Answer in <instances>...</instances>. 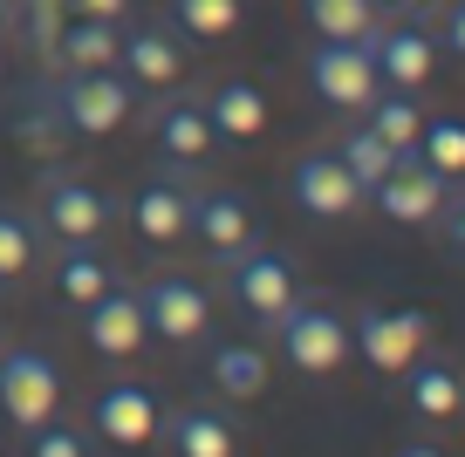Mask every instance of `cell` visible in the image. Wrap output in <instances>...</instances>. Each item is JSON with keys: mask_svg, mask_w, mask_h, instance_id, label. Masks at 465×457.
I'll return each instance as SVG.
<instances>
[{"mask_svg": "<svg viewBox=\"0 0 465 457\" xmlns=\"http://www.w3.org/2000/svg\"><path fill=\"white\" fill-rule=\"evenodd\" d=\"M48 102H55V116L69 123V137H110V130L131 123L137 83L124 69H55Z\"/></svg>", "mask_w": 465, "mask_h": 457, "instance_id": "1", "label": "cell"}, {"mask_svg": "<svg viewBox=\"0 0 465 457\" xmlns=\"http://www.w3.org/2000/svg\"><path fill=\"white\" fill-rule=\"evenodd\" d=\"M226 287H232V300H240V315H247L253 328H274L294 300H302L294 259L281 253V246H261V239H253L240 259H226Z\"/></svg>", "mask_w": 465, "mask_h": 457, "instance_id": "2", "label": "cell"}, {"mask_svg": "<svg viewBox=\"0 0 465 457\" xmlns=\"http://www.w3.org/2000/svg\"><path fill=\"white\" fill-rule=\"evenodd\" d=\"M274 342H281V355H288L302 375H335L349 362V348H356L349 342V321L335 315V307H322V300H308V307L294 300L288 315L274 321Z\"/></svg>", "mask_w": 465, "mask_h": 457, "instance_id": "3", "label": "cell"}, {"mask_svg": "<svg viewBox=\"0 0 465 457\" xmlns=\"http://www.w3.org/2000/svg\"><path fill=\"white\" fill-rule=\"evenodd\" d=\"M55 410H62V369H55V355H42V348H7V355H0V416L28 437V430L48 423Z\"/></svg>", "mask_w": 465, "mask_h": 457, "instance_id": "4", "label": "cell"}, {"mask_svg": "<svg viewBox=\"0 0 465 457\" xmlns=\"http://www.w3.org/2000/svg\"><path fill=\"white\" fill-rule=\"evenodd\" d=\"M35 191H42V226L55 232L62 246H96V239H103V226H110V199H103L89 178L48 164Z\"/></svg>", "mask_w": 465, "mask_h": 457, "instance_id": "5", "label": "cell"}, {"mask_svg": "<svg viewBox=\"0 0 465 457\" xmlns=\"http://www.w3.org/2000/svg\"><path fill=\"white\" fill-rule=\"evenodd\" d=\"M308 89H315L329 110H370L377 89H383L370 42H315V55H308Z\"/></svg>", "mask_w": 465, "mask_h": 457, "instance_id": "6", "label": "cell"}, {"mask_svg": "<svg viewBox=\"0 0 465 457\" xmlns=\"http://www.w3.org/2000/svg\"><path fill=\"white\" fill-rule=\"evenodd\" d=\"M445 191H451V178L431 171L418 151H404V158L391 164V178H377V185H370V205H377L391 226H431L438 205H445Z\"/></svg>", "mask_w": 465, "mask_h": 457, "instance_id": "7", "label": "cell"}, {"mask_svg": "<svg viewBox=\"0 0 465 457\" xmlns=\"http://www.w3.org/2000/svg\"><path fill=\"white\" fill-rule=\"evenodd\" d=\"M424 335H431V321H424L418 307H363V321L349 328V342L363 348V362L377 375H404L411 362H418Z\"/></svg>", "mask_w": 465, "mask_h": 457, "instance_id": "8", "label": "cell"}, {"mask_svg": "<svg viewBox=\"0 0 465 457\" xmlns=\"http://www.w3.org/2000/svg\"><path fill=\"white\" fill-rule=\"evenodd\" d=\"M137 294H144V328L158 342H199L205 321H213V294L185 273H151Z\"/></svg>", "mask_w": 465, "mask_h": 457, "instance_id": "9", "label": "cell"}, {"mask_svg": "<svg viewBox=\"0 0 465 457\" xmlns=\"http://www.w3.org/2000/svg\"><path fill=\"white\" fill-rule=\"evenodd\" d=\"M288 199L302 205L308 219H349L363 205V185L349 178V164L335 158V151H308V158L288 171Z\"/></svg>", "mask_w": 465, "mask_h": 457, "instance_id": "10", "label": "cell"}, {"mask_svg": "<svg viewBox=\"0 0 465 457\" xmlns=\"http://www.w3.org/2000/svg\"><path fill=\"white\" fill-rule=\"evenodd\" d=\"M185 232H199V246L219 259V267H226V259H240L253 239H261V226H253V212H247V199H240V191H192Z\"/></svg>", "mask_w": 465, "mask_h": 457, "instance_id": "11", "label": "cell"}, {"mask_svg": "<svg viewBox=\"0 0 465 457\" xmlns=\"http://www.w3.org/2000/svg\"><path fill=\"white\" fill-rule=\"evenodd\" d=\"M83 321H89V348H96L103 362H124V355H137V348H144V294H137V287H124L116 280L110 294H96L83 307Z\"/></svg>", "mask_w": 465, "mask_h": 457, "instance_id": "12", "label": "cell"}, {"mask_svg": "<svg viewBox=\"0 0 465 457\" xmlns=\"http://www.w3.org/2000/svg\"><path fill=\"white\" fill-rule=\"evenodd\" d=\"M89 423H96V437L103 443H151L158 437V389H144V383H110L96 403H89Z\"/></svg>", "mask_w": 465, "mask_h": 457, "instance_id": "13", "label": "cell"}, {"mask_svg": "<svg viewBox=\"0 0 465 457\" xmlns=\"http://www.w3.org/2000/svg\"><path fill=\"white\" fill-rule=\"evenodd\" d=\"M116 69L131 75L137 89H172L178 75H185V48H178V34L164 28V21H144V28H124Z\"/></svg>", "mask_w": 465, "mask_h": 457, "instance_id": "14", "label": "cell"}, {"mask_svg": "<svg viewBox=\"0 0 465 457\" xmlns=\"http://www.w3.org/2000/svg\"><path fill=\"white\" fill-rule=\"evenodd\" d=\"M185 219H192V185L178 171H158V178H144V185L131 191V226L144 232L151 246H172L178 232H185Z\"/></svg>", "mask_w": 465, "mask_h": 457, "instance_id": "15", "label": "cell"}, {"mask_svg": "<svg viewBox=\"0 0 465 457\" xmlns=\"http://www.w3.org/2000/svg\"><path fill=\"white\" fill-rule=\"evenodd\" d=\"M370 55H377L383 89H424V83H431V55H438V48H431V34L411 28V21H397V28H383V21H377Z\"/></svg>", "mask_w": 465, "mask_h": 457, "instance_id": "16", "label": "cell"}, {"mask_svg": "<svg viewBox=\"0 0 465 457\" xmlns=\"http://www.w3.org/2000/svg\"><path fill=\"white\" fill-rule=\"evenodd\" d=\"M116 55H124V21L69 15V28H62V42H55V62H48V75H55V69H116Z\"/></svg>", "mask_w": 465, "mask_h": 457, "instance_id": "17", "label": "cell"}, {"mask_svg": "<svg viewBox=\"0 0 465 457\" xmlns=\"http://www.w3.org/2000/svg\"><path fill=\"white\" fill-rule=\"evenodd\" d=\"M158 430L172 437L178 457H232V451H240V430H232L219 410H205V403H185V410H172Z\"/></svg>", "mask_w": 465, "mask_h": 457, "instance_id": "18", "label": "cell"}, {"mask_svg": "<svg viewBox=\"0 0 465 457\" xmlns=\"http://www.w3.org/2000/svg\"><path fill=\"white\" fill-rule=\"evenodd\" d=\"M151 137H158V151L172 164H199L219 143V130H213V116H205V102H164V110L151 116Z\"/></svg>", "mask_w": 465, "mask_h": 457, "instance_id": "19", "label": "cell"}, {"mask_svg": "<svg viewBox=\"0 0 465 457\" xmlns=\"http://www.w3.org/2000/svg\"><path fill=\"white\" fill-rule=\"evenodd\" d=\"M205 116H213V130H219V137L253 143V137L267 130V96H261L253 83H240V75H232V83H219V89H213Z\"/></svg>", "mask_w": 465, "mask_h": 457, "instance_id": "20", "label": "cell"}, {"mask_svg": "<svg viewBox=\"0 0 465 457\" xmlns=\"http://www.w3.org/2000/svg\"><path fill=\"white\" fill-rule=\"evenodd\" d=\"M116 287V267L96 253V246H62L55 259V294L69 300V307H89L96 294H110Z\"/></svg>", "mask_w": 465, "mask_h": 457, "instance_id": "21", "label": "cell"}, {"mask_svg": "<svg viewBox=\"0 0 465 457\" xmlns=\"http://www.w3.org/2000/svg\"><path fill=\"white\" fill-rule=\"evenodd\" d=\"M302 15H308V28H315L322 42H370L383 7L377 0H302Z\"/></svg>", "mask_w": 465, "mask_h": 457, "instance_id": "22", "label": "cell"}, {"mask_svg": "<svg viewBox=\"0 0 465 457\" xmlns=\"http://www.w3.org/2000/svg\"><path fill=\"white\" fill-rule=\"evenodd\" d=\"M213 389L219 396H240V403L261 396L267 389V355L253 342H219L213 348Z\"/></svg>", "mask_w": 465, "mask_h": 457, "instance_id": "23", "label": "cell"}, {"mask_svg": "<svg viewBox=\"0 0 465 457\" xmlns=\"http://www.w3.org/2000/svg\"><path fill=\"white\" fill-rule=\"evenodd\" d=\"M335 158L349 164V178H356V185H363V199H370V185H377V178H391V164L404 158V151H391L370 123H349L342 137H335Z\"/></svg>", "mask_w": 465, "mask_h": 457, "instance_id": "24", "label": "cell"}, {"mask_svg": "<svg viewBox=\"0 0 465 457\" xmlns=\"http://www.w3.org/2000/svg\"><path fill=\"white\" fill-rule=\"evenodd\" d=\"M363 123L377 130L391 151H418V130H424V110L411 102V89H377V102L363 110Z\"/></svg>", "mask_w": 465, "mask_h": 457, "instance_id": "25", "label": "cell"}, {"mask_svg": "<svg viewBox=\"0 0 465 457\" xmlns=\"http://www.w3.org/2000/svg\"><path fill=\"white\" fill-rule=\"evenodd\" d=\"M404 375H411V410L418 416H451L465 403V383L451 362H411Z\"/></svg>", "mask_w": 465, "mask_h": 457, "instance_id": "26", "label": "cell"}, {"mask_svg": "<svg viewBox=\"0 0 465 457\" xmlns=\"http://www.w3.org/2000/svg\"><path fill=\"white\" fill-rule=\"evenodd\" d=\"M418 158L445 178H465V123L459 116H424L418 130Z\"/></svg>", "mask_w": 465, "mask_h": 457, "instance_id": "27", "label": "cell"}, {"mask_svg": "<svg viewBox=\"0 0 465 457\" xmlns=\"http://www.w3.org/2000/svg\"><path fill=\"white\" fill-rule=\"evenodd\" d=\"M172 21L192 42H226L240 28V0H172Z\"/></svg>", "mask_w": 465, "mask_h": 457, "instance_id": "28", "label": "cell"}, {"mask_svg": "<svg viewBox=\"0 0 465 457\" xmlns=\"http://www.w3.org/2000/svg\"><path fill=\"white\" fill-rule=\"evenodd\" d=\"M35 253H42L35 219H21V212H7V205H0V280H21V273L35 267Z\"/></svg>", "mask_w": 465, "mask_h": 457, "instance_id": "29", "label": "cell"}, {"mask_svg": "<svg viewBox=\"0 0 465 457\" xmlns=\"http://www.w3.org/2000/svg\"><path fill=\"white\" fill-rule=\"evenodd\" d=\"M15 7H21L35 62H55V42H62V28H69V0H15Z\"/></svg>", "mask_w": 465, "mask_h": 457, "instance_id": "30", "label": "cell"}, {"mask_svg": "<svg viewBox=\"0 0 465 457\" xmlns=\"http://www.w3.org/2000/svg\"><path fill=\"white\" fill-rule=\"evenodd\" d=\"M15 143L28 151V158L55 164V158H62V143H69V123L55 116V102H48V110H28V116H15Z\"/></svg>", "mask_w": 465, "mask_h": 457, "instance_id": "31", "label": "cell"}, {"mask_svg": "<svg viewBox=\"0 0 465 457\" xmlns=\"http://www.w3.org/2000/svg\"><path fill=\"white\" fill-rule=\"evenodd\" d=\"M28 457H89V437L48 416V423H35V430H28Z\"/></svg>", "mask_w": 465, "mask_h": 457, "instance_id": "32", "label": "cell"}, {"mask_svg": "<svg viewBox=\"0 0 465 457\" xmlns=\"http://www.w3.org/2000/svg\"><path fill=\"white\" fill-rule=\"evenodd\" d=\"M438 212H445V246H451V253H465V185L445 191V205H438Z\"/></svg>", "mask_w": 465, "mask_h": 457, "instance_id": "33", "label": "cell"}, {"mask_svg": "<svg viewBox=\"0 0 465 457\" xmlns=\"http://www.w3.org/2000/svg\"><path fill=\"white\" fill-rule=\"evenodd\" d=\"M69 15H96V21H124L131 0H69Z\"/></svg>", "mask_w": 465, "mask_h": 457, "instance_id": "34", "label": "cell"}, {"mask_svg": "<svg viewBox=\"0 0 465 457\" xmlns=\"http://www.w3.org/2000/svg\"><path fill=\"white\" fill-rule=\"evenodd\" d=\"M445 48H451V55H465V0H451V7H445Z\"/></svg>", "mask_w": 465, "mask_h": 457, "instance_id": "35", "label": "cell"}, {"mask_svg": "<svg viewBox=\"0 0 465 457\" xmlns=\"http://www.w3.org/2000/svg\"><path fill=\"white\" fill-rule=\"evenodd\" d=\"M391 457H445V451H438V443H397Z\"/></svg>", "mask_w": 465, "mask_h": 457, "instance_id": "36", "label": "cell"}, {"mask_svg": "<svg viewBox=\"0 0 465 457\" xmlns=\"http://www.w3.org/2000/svg\"><path fill=\"white\" fill-rule=\"evenodd\" d=\"M383 7H397V15H424L431 0H383Z\"/></svg>", "mask_w": 465, "mask_h": 457, "instance_id": "37", "label": "cell"}, {"mask_svg": "<svg viewBox=\"0 0 465 457\" xmlns=\"http://www.w3.org/2000/svg\"><path fill=\"white\" fill-rule=\"evenodd\" d=\"M0 34H7V0H0Z\"/></svg>", "mask_w": 465, "mask_h": 457, "instance_id": "38", "label": "cell"}, {"mask_svg": "<svg viewBox=\"0 0 465 457\" xmlns=\"http://www.w3.org/2000/svg\"><path fill=\"white\" fill-rule=\"evenodd\" d=\"M0 287H7V280H0Z\"/></svg>", "mask_w": 465, "mask_h": 457, "instance_id": "39", "label": "cell"}]
</instances>
